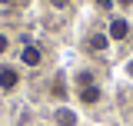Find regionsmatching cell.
Listing matches in <instances>:
<instances>
[{"mask_svg": "<svg viewBox=\"0 0 133 126\" xmlns=\"http://www.w3.org/2000/svg\"><path fill=\"white\" fill-rule=\"evenodd\" d=\"M20 86V70L17 66H0V90L3 93H14Z\"/></svg>", "mask_w": 133, "mask_h": 126, "instance_id": "6da1fadb", "label": "cell"}, {"mask_svg": "<svg viewBox=\"0 0 133 126\" xmlns=\"http://www.w3.org/2000/svg\"><path fill=\"white\" fill-rule=\"evenodd\" d=\"M107 37H110V40H127V37H130V20H127V17H113Z\"/></svg>", "mask_w": 133, "mask_h": 126, "instance_id": "7a4b0ae2", "label": "cell"}, {"mask_svg": "<svg viewBox=\"0 0 133 126\" xmlns=\"http://www.w3.org/2000/svg\"><path fill=\"white\" fill-rule=\"evenodd\" d=\"M20 63H23V66H40V63H43V53H40V47L27 43V47L20 50Z\"/></svg>", "mask_w": 133, "mask_h": 126, "instance_id": "3957f363", "label": "cell"}, {"mask_svg": "<svg viewBox=\"0 0 133 126\" xmlns=\"http://www.w3.org/2000/svg\"><path fill=\"white\" fill-rule=\"evenodd\" d=\"M107 47H110V37H107V33H93V37L87 40V50H90V53H103Z\"/></svg>", "mask_w": 133, "mask_h": 126, "instance_id": "277c9868", "label": "cell"}, {"mask_svg": "<svg viewBox=\"0 0 133 126\" xmlns=\"http://www.w3.org/2000/svg\"><path fill=\"white\" fill-rule=\"evenodd\" d=\"M100 96H103V90H100L97 83H93V86H83V90H80V103L93 106V103H100Z\"/></svg>", "mask_w": 133, "mask_h": 126, "instance_id": "5b68a950", "label": "cell"}, {"mask_svg": "<svg viewBox=\"0 0 133 126\" xmlns=\"http://www.w3.org/2000/svg\"><path fill=\"white\" fill-rule=\"evenodd\" d=\"M57 123L60 126H77V116H73L70 110H57Z\"/></svg>", "mask_w": 133, "mask_h": 126, "instance_id": "8992f818", "label": "cell"}, {"mask_svg": "<svg viewBox=\"0 0 133 126\" xmlns=\"http://www.w3.org/2000/svg\"><path fill=\"white\" fill-rule=\"evenodd\" d=\"M77 86H93V73H90V70H80V73H77Z\"/></svg>", "mask_w": 133, "mask_h": 126, "instance_id": "52a82bcc", "label": "cell"}, {"mask_svg": "<svg viewBox=\"0 0 133 126\" xmlns=\"http://www.w3.org/2000/svg\"><path fill=\"white\" fill-rule=\"evenodd\" d=\"M7 50H10V37H7V33H0V57H3Z\"/></svg>", "mask_w": 133, "mask_h": 126, "instance_id": "ba28073f", "label": "cell"}, {"mask_svg": "<svg viewBox=\"0 0 133 126\" xmlns=\"http://www.w3.org/2000/svg\"><path fill=\"white\" fill-rule=\"evenodd\" d=\"M113 3H116V7H123V10H130V7H133V0H113Z\"/></svg>", "mask_w": 133, "mask_h": 126, "instance_id": "9c48e42d", "label": "cell"}, {"mask_svg": "<svg viewBox=\"0 0 133 126\" xmlns=\"http://www.w3.org/2000/svg\"><path fill=\"white\" fill-rule=\"evenodd\" d=\"M50 3H53L57 10H63V7H66V3H70V0H50Z\"/></svg>", "mask_w": 133, "mask_h": 126, "instance_id": "30bf717a", "label": "cell"}, {"mask_svg": "<svg viewBox=\"0 0 133 126\" xmlns=\"http://www.w3.org/2000/svg\"><path fill=\"white\" fill-rule=\"evenodd\" d=\"M97 7H103V10H107V7H113V0H97Z\"/></svg>", "mask_w": 133, "mask_h": 126, "instance_id": "8fae6325", "label": "cell"}]
</instances>
